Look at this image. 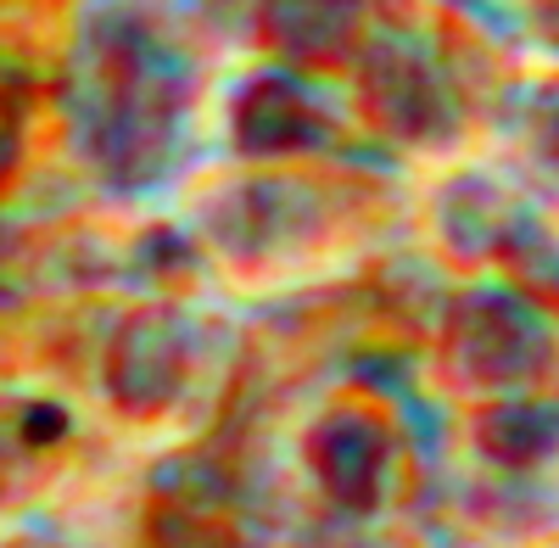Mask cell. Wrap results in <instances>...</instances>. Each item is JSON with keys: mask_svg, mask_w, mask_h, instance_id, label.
Wrapping results in <instances>:
<instances>
[{"mask_svg": "<svg viewBox=\"0 0 559 548\" xmlns=\"http://www.w3.org/2000/svg\"><path fill=\"white\" fill-rule=\"evenodd\" d=\"M7 163H12V118L0 112V168H7Z\"/></svg>", "mask_w": 559, "mask_h": 548, "instance_id": "1", "label": "cell"}]
</instances>
